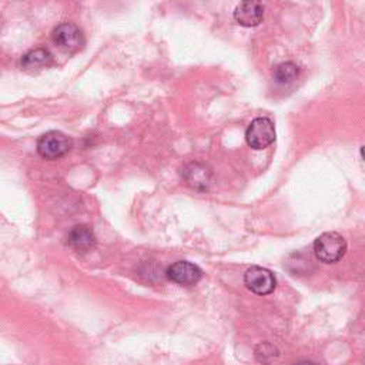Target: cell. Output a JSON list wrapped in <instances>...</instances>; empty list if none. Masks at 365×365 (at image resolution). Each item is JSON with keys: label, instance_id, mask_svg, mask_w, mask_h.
Instances as JSON below:
<instances>
[{"label": "cell", "instance_id": "cell-4", "mask_svg": "<svg viewBox=\"0 0 365 365\" xmlns=\"http://www.w3.org/2000/svg\"><path fill=\"white\" fill-rule=\"evenodd\" d=\"M244 284L251 292L257 295H269L276 290L277 280L270 270L254 265V267H250L246 271Z\"/></svg>", "mask_w": 365, "mask_h": 365}, {"label": "cell", "instance_id": "cell-3", "mask_svg": "<svg viewBox=\"0 0 365 365\" xmlns=\"http://www.w3.org/2000/svg\"><path fill=\"white\" fill-rule=\"evenodd\" d=\"M72 149V140L61 131H49L38 140V151L43 158L56 160L68 154Z\"/></svg>", "mask_w": 365, "mask_h": 365}, {"label": "cell", "instance_id": "cell-9", "mask_svg": "<svg viewBox=\"0 0 365 365\" xmlns=\"http://www.w3.org/2000/svg\"><path fill=\"white\" fill-rule=\"evenodd\" d=\"M186 181L198 190H206L210 183V172L204 167V165L198 163H191L183 172Z\"/></svg>", "mask_w": 365, "mask_h": 365}, {"label": "cell", "instance_id": "cell-6", "mask_svg": "<svg viewBox=\"0 0 365 365\" xmlns=\"http://www.w3.org/2000/svg\"><path fill=\"white\" fill-rule=\"evenodd\" d=\"M167 277L179 285H194L203 277V271L198 265L190 261H177L167 270Z\"/></svg>", "mask_w": 365, "mask_h": 365}, {"label": "cell", "instance_id": "cell-13", "mask_svg": "<svg viewBox=\"0 0 365 365\" xmlns=\"http://www.w3.org/2000/svg\"><path fill=\"white\" fill-rule=\"evenodd\" d=\"M295 365H317V364H314L313 361H300V362H297Z\"/></svg>", "mask_w": 365, "mask_h": 365}, {"label": "cell", "instance_id": "cell-8", "mask_svg": "<svg viewBox=\"0 0 365 365\" xmlns=\"http://www.w3.org/2000/svg\"><path fill=\"white\" fill-rule=\"evenodd\" d=\"M68 243L73 250L79 253H84L94 247L96 236L90 227L80 224L70 230V233L68 236Z\"/></svg>", "mask_w": 365, "mask_h": 365}, {"label": "cell", "instance_id": "cell-12", "mask_svg": "<svg viewBox=\"0 0 365 365\" xmlns=\"http://www.w3.org/2000/svg\"><path fill=\"white\" fill-rule=\"evenodd\" d=\"M254 355H255V359L260 362V364H264V365H269L271 364L273 361H276L280 355L277 347H274L273 344L270 343H261L255 347V351H254Z\"/></svg>", "mask_w": 365, "mask_h": 365}, {"label": "cell", "instance_id": "cell-11", "mask_svg": "<svg viewBox=\"0 0 365 365\" xmlns=\"http://www.w3.org/2000/svg\"><path fill=\"white\" fill-rule=\"evenodd\" d=\"M298 66L292 61H283L274 69V80L278 84H290L292 83L298 76Z\"/></svg>", "mask_w": 365, "mask_h": 365}, {"label": "cell", "instance_id": "cell-1", "mask_svg": "<svg viewBox=\"0 0 365 365\" xmlns=\"http://www.w3.org/2000/svg\"><path fill=\"white\" fill-rule=\"evenodd\" d=\"M347 253L345 239L336 233V231H328L321 234L314 241V254L324 264L338 262Z\"/></svg>", "mask_w": 365, "mask_h": 365}, {"label": "cell", "instance_id": "cell-10", "mask_svg": "<svg viewBox=\"0 0 365 365\" xmlns=\"http://www.w3.org/2000/svg\"><path fill=\"white\" fill-rule=\"evenodd\" d=\"M53 56L46 49H35L27 52L22 59V66L24 69L33 70V69H40L46 68V66L52 64Z\"/></svg>", "mask_w": 365, "mask_h": 365}, {"label": "cell", "instance_id": "cell-5", "mask_svg": "<svg viewBox=\"0 0 365 365\" xmlns=\"http://www.w3.org/2000/svg\"><path fill=\"white\" fill-rule=\"evenodd\" d=\"M53 42L64 52L75 53L84 45L83 31L73 23H61L53 30Z\"/></svg>", "mask_w": 365, "mask_h": 365}, {"label": "cell", "instance_id": "cell-7", "mask_svg": "<svg viewBox=\"0 0 365 365\" xmlns=\"http://www.w3.org/2000/svg\"><path fill=\"white\" fill-rule=\"evenodd\" d=\"M264 17V6L260 2H241L234 9V20L244 27H254L261 23Z\"/></svg>", "mask_w": 365, "mask_h": 365}, {"label": "cell", "instance_id": "cell-2", "mask_svg": "<svg viewBox=\"0 0 365 365\" xmlns=\"http://www.w3.org/2000/svg\"><path fill=\"white\" fill-rule=\"evenodd\" d=\"M246 140L254 150H264L276 142V127L269 117H257L246 131Z\"/></svg>", "mask_w": 365, "mask_h": 365}]
</instances>
